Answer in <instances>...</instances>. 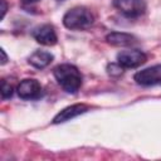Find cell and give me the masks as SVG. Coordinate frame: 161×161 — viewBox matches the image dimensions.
<instances>
[{"instance_id": "obj_6", "label": "cell", "mask_w": 161, "mask_h": 161, "mask_svg": "<svg viewBox=\"0 0 161 161\" xmlns=\"http://www.w3.org/2000/svg\"><path fill=\"white\" fill-rule=\"evenodd\" d=\"M18 96L23 99H36L42 96V86L36 79H23L16 87Z\"/></svg>"}, {"instance_id": "obj_8", "label": "cell", "mask_w": 161, "mask_h": 161, "mask_svg": "<svg viewBox=\"0 0 161 161\" xmlns=\"http://www.w3.org/2000/svg\"><path fill=\"white\" fill-rule=\"evenodd\" d=\"M88 106L84 104V103H77V104H72V106H68L65 107L64 109H62L54 118H53V123L58 125V123H63V122H67L72 118H75L83 113H86L88 111Z\"/></svg>"}, {"instance_id": "obj_16", "label": "cell", "mask_w": 161, "mask_h": 161, "mask_svg": "<svg viewBox=\"0 0 161 161\" xmlns=\"http://www.w3.org/2000/svg\"><path fill=\"white\" fill-rule=\"evenodd\" d=\"M60 1H62V0H60Z\"/></svg>"}, {"instance_id": "obj_7", "label": "cell", "mask_w": 161, "mask_h": 161, "mask_svg": "<svg viewBox=\"0 0 161 161\" xmlns=\"http://www.w3.org/2000/svg\"><path fill=\"white\" fill-rule=\"evenodd\" d=\"M33 38L39 44L47 45V47L54 45L57 43V40H58L54 28L52 25H49V24H43L40 26H36L33 30Z\"/></svg>"}, {"instance_id": "obj_2", "label": "cell", "mask_w": 161, "mask_h": 161, "mask_svg": "<svg viewBox=\"0 0 161 161\" xmlns=\"http://www.w3.org/2000/svg\"><path fill=\"white\" fill-rule=\"evenodd\" d=\"M94 21L93 14L83 6H75L69 9L63 16V24L72 30H83L89 28Z\"/></svg>"}, {"instance_id": "obj_10", "label": "cell", "mask_w": 161, "mask_h": 161, "mask_svg": "<svg viewBox=\"0 0 161 161\" xmlns=\"http://www.w3.org/2000/svg\"><path fill=\"white\" fill-rule=\"evenodd\" d=\"M53 59H54V57H53V54H50L49 52L36 50V52H34V53L29 57L28 62H29V64L33 65L34 68H36V69H43V68L48 67V65L53 62Z\"/></svg>"}, {"instance_id": "obj_3", "label": "cell", "mask_w": 161, "mask_h": 161, "mask_svg": "<svg viewBox=\"0 0 161 161\" xmlns=\"http://www.w3.org/2000/svg\"><path fill=\"white\" fill-rule=\"evenodd\" d=\"M113 5L127 18H138L146 10L145 0H113Z\"/></svg>"}, {"instance_id": "obj_5", "label": "cell", "mask_w": 161, "mask_h": 161, "mask_svg": "<svg viewBox=\"0 0 161 161\" xmlns=\"http://www.w3.org/2000/svg\"><path fill=\"white\" fill-rule=\"evenodd\" d=\"M133 79L140 86H155L161 83V64H156L148 68H145L142 70H138Z\"/></svg>"}, {"instance_id": "obj_13", "label": "cell", "mask_w": 161, "mask_h": 161, "mask_svg": "<svg viewBox=\"0 0 161 161\" xmlns=\"http://www.w3.org/2000/svg\"><path fill=\"white\" fill-rule=\"evenodd\" d=\"M8 10V5H6V1L5 0H1V19L5 16V13Z\"/></svg>"}, {"instance_id": "obj_4", "label": "cell", "mask_w": 161, "mask_h": 161, "mask_svg": "<svg viewBox=\"0 0 161 161\" xmlns=\"http://www.w3.org/2000/svg\"><path fill=\"white\" fill-rule=\"evenodd\" d=\"M147 57L143 52L132 49V50H122L117 54V63L122 68H137L146 62Z\"/></svg>"}, {"instance_id": "obj_1", "label": "cell", "mask_w": 161, "mask_h": 161, "mask_svg": "<svg viewBox=\"0 0 161 161\" xmlns=\"http://www.w3.org/2000/svg\"><path fill=\"white\" fill-rule=\"evenodd\" d=\"M58 84L68 93H77L82 86V75L77 67L72 64H59L53 70Z\"/></svg>"}, {"instance_id": "obj_14", "label": "cell", "mask_w": 161, "mask_h": 161, "mask_svg": "<svg viewBox=\"0 0 161 161\" xmlns=\"http://www.w3.org/2000/svg\"><path fill=\"white\" fill-rule=\"evenodd\" d=\"M0 53H1V57H3V58H1V65H4V64L8 62V55H6V53H5L4 49H1Z\"/></svg>"}, {"instance_id": "obj_9", "label": "cell", "mask_w": 161, "mask_h": 161, "mask_svg": "<svg viewBox=\"0 0 161 161\" xmlns=\"http://www.w3.org/2000/svg\"><path fill=\"white\" fill-rule=\"evenodd\" d=\"M106 40L108 44L114 47H131L137 43L136 36L123 31H112L106 36Z\"/></svg>"}, {"instance_id": "obj_12", "label": "cell", "mask_w": 161, "mask_h": 161, "mask_svg": "<svg viewBox=\"0 0 161 161\" xmlns=\"http://www.w3.org/2000/svg\"><path fill=\"white\" fill-rule=\"evenodd\" d=\"M123 68L117 63V64H111V65H108V73L109 74H116V75H118V74H121L123 70H122Z\"/></svg>"}, {"instance_id": "obj_15", "label": "cell", "mask_w": 161, "mask_h": 161, "mask_svg": "<svg viewBox=\"0 0 161 161\" xmlns=\"http://www.w3.org/2000/svg\"><path fill=\"white\" fill-rule=\"evenodd\" d=\"M24 4H33V3H36V1H39V0H21Z\"/></svg>"}, {"instance_id": "obj_11", "label": "cell", "mask_w": 161, "mask_h": 161, "mask_svg": "<svg viewBox=\"0 0 161 161\" xmlns=\"http://www.w3.org/2000/svg\"><path fill=\"white\" fill-rule=\"evenodd\" d=\"M13 92H14L13 86H11L10 83H8L6 80H3V82H1V97H3L4 99L10 98V97L13 96Z\"/></svg>"}]
</instances>
